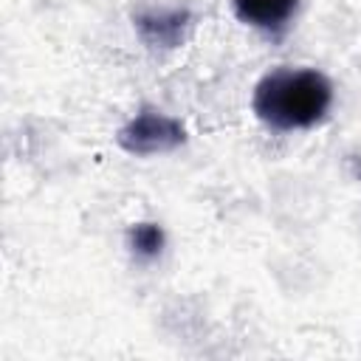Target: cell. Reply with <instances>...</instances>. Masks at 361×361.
<instances>
[{"label":"cell","mask_w":361,"mask_h":361,"mask_svg":"<svg viewBox=\"0 0 361 361\" xmlns=\"http://www.w3.org/2000/svg\"><path fill=\"white\" fill-rule=\"evenodd\" d=\"M336 87L327 73L307 65H276L259 76L251 93L254 116L276 133L319 127L333 107Z\"/></svg>","instance_id":"6da1fadb"},{"label":"cell","mask_w":361,"mask_h":361,"mask_svg":"<svg viewBox=\"0 0 361 361\" xmlns=\"http://www.w3.org/2000/svg\"><path fill=\"white\" fill-rule=\"evenodd\" d=\"M234 17L268 37L285 34L302 11V0H231Z\"/></svg>","instance_id":"277c9868"},{"label":"cell","mask_w":361,"mask_h":361,"mask_svg":"<svg viewBox=\"0 0 361 361\" xmlns=\"http://www.w3.org/2000/svg\"><path fill=\"white\" fill-rule=\"evenodd\" d=\"M127 248L138 262H155L166 248V231L155 220H141L127 228Z\"/></svg>","instance_id":"5b68a950"},{"label":"cell","mask_w":361,"mask_h":361,"mask_svg":"<svg viewBox=\"0 0 361 361\" xmlns=\"http://www.w3.org/2000/svg\"><path fill=\"white\" fill-rule=\"evenodd\" d=\"M118 147L127 155L135 158H152L180 149L189 141V130L180 118L158 110V107H141L135 116H130L121 130L116 133Z\"/></svg>","instance_id":"7a4b0ae2"},{"label":"cell","mask_w":361,"mask_h":361,"mask_svg":"<svg viewBox=\"0 0 361 361\" xmlns=\"http://www.w3.org/2000/svg\"><path fill=\"white\" fill-rule=\"evenodd\" d=\"M133 28L149 51H175L189 39L195 17L183 6H152L133 11Z\"/></svg>","instance_id":"3957f363"}]
</instances>
